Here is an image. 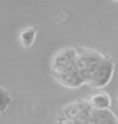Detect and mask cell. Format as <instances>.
<instances>
[{
  "label": "cell",
  "mask_w": 118,
  "mask_h": 124,
  "mask_svg": "<svg viewBox=\"0 0 118 124\" xmlns=\"http://www.w3.org/2000/svg\"><path fill=\"white\" fill-rule=\"evenodd\" d=\"M77 49V67L79 70L81 76L84 78L85 83L87 84L93 74L99 68L107 55L100 53L95 49L86 48V47H78Z\"/></svg>",
  "instance_id": "6da1fadb"
},
{
  "label": "cell",
  "mask_w": 118,
  "mask_h": 124,
  "mask_svg": "<svg viewBox=\"0 0 118 124\" xmlns=\"http://www.w3.org/2000/svg\"><path fill=\"white\" fill-rule=\"evenodd\" d=\"M77 49L72 47L61 49L57 51L50 62V74L52 76L63 74L67 72L77 70Z\"/></svg>",
  "instance_id": "7a4b0ae2"
},
{
  "label": "cell",
  "mask_w": 118,
  "mask_h": 124,
  "mask_svg": "<svg viewBox=\"0 0 118 124\" xmlns=\"http://www.w3.org/2000/svg\"><path fill=\"white\" fill-rule=\"evenodd\" d=\"M93 112H94V109L91 106L89 101L81 99V100H77V101L70 102L68 105H65L60 110L59 114L62 116L68 117V118L75 120L79 124H85L89 120H92Z\"/></svg>",
  "instance_id": "3957f363"
},
{
  "label": "cell",
  "mask_w": 118,
  "mask_h": 124,
  "mask_svg": "<svg viewBox=\"0 0 118 124\" xmlns=\"http://www.w3.org/2000/svg\"><path fill=\"white\" fill-rule=\"evenodd\" d=\"M114 72H115L114 60L111 59L109 56H107L104 58V60L101 63L99 68L96 70V72L93 74L91 80L88 81L87 85L92 86V88H95V89L104 88L106 85H108L110 83L111 79L114 76Z\"/></svg>",
  "instance_id": "277c9868"
},
{
  "label": "cell",
  "mask_w": 118,
  "mask_h": 124,
  "mask_svg": "<svg viewBox=\"0 0 118 124\" xmlns=\"http://www.w3.org/2000/svg\"><path fill=\"white\" fill-rule=\"evenodd\" d=\"M88 101L94 110L110 109L111 107V98L107 92H98V93L93 94L88 99Z\"/></svg>",
  "instance_id": "5b68a950"
},
{
  "label": "cell",
  "mask_w": 118,
  "mask_h": 124,
  "mask_svg": "<svg viewBox=\"0 0 118 124\" xmlns=\"http://www.w3.org/2000/svg\"><path fill=\"white\" fill-rule=\"evenodd\" d=\"M93 120L95 124H118V118L115 116V114L110 109L94 110Z\"/></svg>",
  "instance_id": "8992f818"
},
{
  "label": "cell",
  "mask_w": 118,
  "mask_h": 124,
  "mask_svg": "<svg viewBox=\"0 0 118 124\" xmlns=\"http://www.w3.org/2000/svg\"><path fill=\"white\" fill-rule=\"evenodd\" d=\"M37 37V32L32 27H25L19 33V41L24 48H29L33 45Z\"/></svg>",
  "instance_id": "52a82bcc"
},
{
  "label": "cell",
  "mask_w": 118,
  "mask_h": 124,
  "mask_svg": "<svg viewBox=\"0 0 118 124\" xmlns=\"http://www.w3.org/2000/svg\"><path fill=\"white\" fill-rule=\"evenodd\" d=\"M11 104V96L4 86L0 85V114L5 113Z\"/></svg>",
  "instance_id": "ba28073f"
},
{
  "label": "cell",
  "mask_w": 118,
  "mask_h": 124,
  "mask_svg": "<svg viewBox=\"0 0 118 124\" xmlns=\"http://www.w3.org/2000/svg\"><path fill=\"white\" fill-rule=\"evenodd\" d=\"M56 124H79L78 122H76L75 120H71V118H68L65 116H62V115H57V120H56Z\"/></svg>",
  "instance_id": "9c48e42d"
},
{
  "label": "cell",
  "mask_w": 118,
  "mask_h": 124,
  "mask_svg": "<svg viewBox=\"0 0 118 124\" xmlns=\"http://www.w3.org/2000/svg\"><path fill=\"white\" fill-rule=\"evenodd\" d=\"M85 124H95V122H94V120H93V117H92V120H89L87 122V123H85Z\"/></svg>",
  "instance_id": "30bf717a"
},
{
  "label": "cell",
  "mask_w": 118,
  "mask_h": 124,
  "mask_svg": "<svg viewBox=\"0 0 118 124\" xmlns=\"http://www.w3.org/2000/svg\"><path fill=\"white\" fill-rule=\"evenodd\" d=\"M114 1H118V0H114Z\"/></svg>",
  "instance_id": "8fae6325"
}]
</instances>
